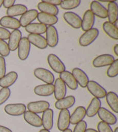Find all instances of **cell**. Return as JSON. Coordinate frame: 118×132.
I'll return each mask as SVG.
<instances>
[{
	"mask_svg": "<svg viewBox=\"0 0 118 132\" xmlns=\"http://www.w3.org/2000/svg\"><path fill=\"white\" fill-rule=\"evenodd\" d=\"M39 132H50V131H48V130H46V129H41L40 130V131Z\"/></svg>",
	"mask_w": 118,
	"mask_h": 132,
	"instance_id": "51",
	"label": "cell"
},
{
	"mask_svg": "<svg viewBox=\"0 0 118 132\" xmlns=\"http://www.w3.org/2000/svg\"><path fill=\"white\" fill-rule=\"evenodd\" d=\"M114 132H118V128H116L115 130L114 131Z\"/></svg>",
	"mask_w": 118,
	"mask_h": 132,
	"instance_id": "53",
	"label": "cell"
},
{
	"mask_svg": "<svg viewBox=\"0 0 118 132\" xmlns=\"http://www.w3.org/2000/svg\"><path fill=\"white\" fill-rule=\"evenodd\" d=\"M94 22H95V16H94V15L92 13V11L90 10H87L83 14L81 28L84 32H86L87 30L93 28Z\"/></svg>",
	"mask_w": 118,
	"mask_h": 132,
	"instance_id": "16",
	"label": "cell"
},
{
	"mask_svg": "<svg viewBox=\"0 0 118 132\" xmlns=\"http://www.w3.org/2000/svg\"><path fill=\"white\" fill-rule=\"evenodd\" d=\"M72 73L74 78L75 79L77 85H79L83 88H86V85L88 84L89 79L84 71H83L82 69H81L79 68H75L72 69Z\"/></svg>",
	"mask_w": 118,
	"mask_h": 132,
	"instance_id": "13",
	"label": "cell"
},
{
	"mask_svg": "<svg viewBox=\"0 0 118 132\" xmlns=\"http://www.w3.org/2000/svg\"><path fill=\"white\" fill-rule=\"evenodd\" d=\"M18 79V73L16 71H11L0 79V87L9 88L14 84Z\"/></svg>",
	"mask_w": 118,
	"mask_h": 132,
	"instance_id": "28",
	"label": "cell"
},
{
	"mask_svg": "<svg viewBox=\"0 0 118 132\" xmlns=\"http://www.w3.org/2000/svg\"><path fill=\"white\" fill-rule=\"evenodd\" d=\"M86 88L92 95H93L95 98H97L99 100L104 98L107 94L106 89L98 82L94 80H89L86 85Z\"/></svg>",
	"mask_w": 118,
	"mask_h": 132,
	"instance_id": "2",
	"label": "cell"
},
{
	"mask_svg": "<svg viewBox=\"0 0 118 132\" xmlns=\"http://www.w3.org/2000/svg\"><path fill=\"white\" fill-rule=\"evenodd\" d=\"M53 117H54V112L53 109L48 108L44 112H43L41 117V122H42V126L44 128V129L50 131L53 128V124H54Z\"/></svg>",
	"mask_w": 118,
	"mask_h": 132,
	"instance_id": "21",
	"label": "cell"
},
{
	"mask_svg": "<svg viewBox=\"0 0 118 132\" xmlns=\"http://www.w3.org/2000/svg\"><path fill=\"white\" fill-rule=\"evenodd\" d=\"M50 103L45 100L30 102L27 105V109L29 111H31L35 114H40L44 112L48 108H50Z\"/></svg>",
	"mask_w": 118,
	"mask_h": 132,
	"instance_id": "12",
	"label": "cell"
},
{
	"mask_svg": "<svg viewBox=\"0 0 118 132\" xmlns=\"http://www.w3.org/2000/svg\"><path fill=\"white\" fill-rule=\"evenodd\" d=\"M107 18L108 22L114 23L118 18V5L115 1H111L109 2L107 7Z\"/></svg>",
	"mask_w": 118,
	"mask_h": 132,
	"instance_id": "27",
	"label": "cell"
},
{
	"mask_svg": "<svg viewBox=\"0 0 118 132\" xmlns=\"http://www.w3.org/2000/svg\"><path fill=\"white\" fill-rule=\"evenodd\" d=\"M64 82L66 85V87L70 88L71 90H76L78 87V85L75 79L74 78L72 73L70 71H64L62 73H60V77Z\"/></svg>",
	"mask_w": 118,
	"mask_h": 132,
	"instance_id": "17",
	"label": "cell"
},
{
	"mask_svg": "<svg viewBox=\"0 0 118 132\" xmlns=\"http://www.w3.org/2000/svg\"><path fill=\"white\" fill-rule=\"evenodd\" d=\"M46 40L47 46L50 48H55L58 45L59 41V36L58 30L55 26H48L46 30Z\"/></svg>",
	"mask_w": 118,
	"mask_h": 132,
	"instance_id": "6",
	"label": "cell"
},
{
	"mask_svg": "<svg viewBox=\"0 0 118 132\" xmlns=\"http://www.w3.org/2000/svg\"><path fill=\"white\" fill-rule=\"evenodd\" d=\"M86 117V108L83 106H78L70 115V124L76 125L79 122L83 120Z\"/></svg>",
	"mask_w": 118,
	"mask_h": 132,
	"instance_id": "31",
	"label": "cell"
},
{
	"mask_svg": "<svg viewBox=\"0 0 118 132\" xmlns=\"http://www.w3.org/2000/svg\"><path fill=\"white\" fill-rule=\"evenodd\" d=\"M115 58L111 54H101L97 56L92 62V65L94 68H103L106 66H109L114 62Z\"/></svg>",
	"mask_w": 118,
	"mask_h": 132,
	"instance_id": "9",
	"label": "cell"
},
{
	"mask_svg": "<svg viewBox=\"0 0 118 132\" xmlns=\"http://www.w3.org/2000/svg\"><path fill=\"white\" fill-rule=\"evenodd\" d=\"M53 94H54L55 98L57 100L63 99L66 95V86L64 82L60 78H58L55 80Z\"/></svg>",
	"mask_w": 118,
	"mask_h": 132,
	"instance_id": "18",
	"label": "cell"
},
{
	"mask_svg": "<svg viewBox=\"0 0 118 132\" xmlns=\"http://www.w3.org/2000/svg\"><path fill=\"white\" fill-rule=\"evenodd\" d=\"M38 14V12L35 9H31V10H27V11L24 13L23 15L21 16L20 19H18L19 23L21 27L26 28L27 25L33 23V22L37 19V16Z\"/></svg>",
	"mask_w": 118,
	"mask_h": 132,
	"instance_id": "15",
	"label": "cell"
},
{
	"mask_svg": "<svg viewBox=\"0 0 118 132\" xmlns=\"http://www.w3.org/2000/svg\"><path fill=\"white\" fill-rule=\"evenodd\" d=\"M47 26L41 23H31L25 28V30L29 33V34L42 35L46 33Z\"/></svg>",
	"mask_w": 118,
	"mask_h": 132,
	"instance_id": "32",
	"label": "cell"
},
{
	"mask_svg": "<svg viewBox=\"0 0 118 132\" xmlns=\"http://www.w3.org/2000/svg\"><path fill=\"white\" fill-rule=\"evenodd\" d=\"M10 34H11V32L7 29L0 27V39L5 41L6 39H9Z\"/></svg>",
	"mask_w": 118,
	"mask_h": 132,
	"instance_id": "43",
	"label": "cell"
},
{
	"mask_svg": "<svg viewBox=\"0 0 118 132\" xmlns=\"http://www.w3.org/2000/svg\"><path fill=\"white\" fill-rule=\"evenodd\" d=\"M106 102L114 113H118V96L115 92L109 91L106 95Z\"/></svg>",
	"mask_w": 118,
	"mask_h": 132,
	"instance_id": "34",
	"label": "cell"
},
{
	"mask_svg": "<svg viewBox=\"0 0 118 132\" xmlns=\"http://www.w3.org/2000/svg\"><path fill=\"white\" fill-rule=\"evenodd\" d=\"M47 62L53 71L58 73H61L66 71V66L64 62L55 54H50L47 56Z\"/></svg>",
	"mask_w": 118,
	"mask_h": 132,
	"instance_id": "4",
	"label": "cell"
},
{
	"mask_svg": "<svg viewBox=\"0 0 118 132\" xmlns=\"http://www.w3.org/2000/svg\"><path fill=\"white\" fill-rule=\"evenodd\" d=\"M30 44L33 45L36 48L44 50L47 48V42L45 37L41 35L36 34H29L27 37Z\"/></svg>",
	"mask_w": 118,
	"mask_h": 132,
	"instance_id": "23",
	"label": "cell"
},
{
	"mask_svg": "<svg viewBox=\"0 0 118 132\" xmlns=\"http://www.w3.org/2000/svg\"><path fill=\"white\" fill-rule=\"evenodd\" d=\"M2 4H3V0H0V7L2 6Z\"/></svg>",
	"mask_w": 118,
	"mask_h": 132,
	"instance_id": "52",
	"label": "cell"
},
{
	"mask_svg": "<svg viewBox=\"0 0 118 132\" xmlns=\"http://www.w3.org/2000/svg\"><path fill=\"white\" fill-rule=\"evenodd\" d=\"M103 29L104 32L109 37L113 39H118V28H117L114 24L109 22H105L103 24Z\"/></svg>",
	"mask_w": 118,
	"mask_h": 132,
	"instance_id": "35",
	"label": "cell"
},
{
	"mask_svg": "<svg viewBox=\"0 0 118 132\" xmlns=\"http://www.w3.org/2000/svg\"><path fill=\"white\" fill-rule=\"evenodd\" d=\"M64 19L68 24L75 29H79L81 27L82 19L79 15L74 12H66L64 13Z\"/></svg>",
	"mask_w": 118,
	"mask_h": 132,
	"instance_id": "10",
	"label": "cell"
},
{
	"mask_svg": "<svg viewBox=\"0 0 118 132\" xmlns=\"http://www.w3.org/2000/svg\"><path fill=\"white\" fill-rule=\"evenodd\" d=\"M97 114H98L99 118L102 120V122H106V124L109 126L115 125L117 123V117L106 108L101 107L99 109Z\"/></svg>",
	"mask_w": 118,
	"mask_h": 132,
	"instance_id": "11",
	"label": "cell"
},
{
	"mask_svg": "<svg viewBox=\"0 0 118 132\" xmlns=\"http://www.w3.org/2000/svg\"><path fill=\"white\" fill-rule=\"evenodd\" d=\"M113 24H114V26H115L117 28H118V19H117V20H116V21H115V22L113 23Z\"/></svg>",
	"mask_w": 118,
	"mask_h": 132,
	"instance_id": "49",
	"label": "cell"
},
{
	"mask_svg": "<svg viewBox=\"0 0 118 132\" xmlns=\"http://www.w3.org/2000/svg\"><path fill=\"white\" fill-rule=\"evenodd\" d=\"M10 53L11 51L9 49L7 43L4 40L0 39V56L5 58L8 56Z\"/></svg>",
	"mask_w": 118,
	"mask_h": 132,
	"instance_id": "39",
	"label": "cell"
},
{
	"mask_svg": "<svg viewBox=\"0 0 118 132\" xmlns=\"http://www.w3.org/2000/svg\"><path fill=\"white\" fill-rule=\"evenodd\" d=\"M107 77L110 78H114L118 75V59L114 60V62L112 63L109 68L107 70L106 72Z\"/></svg>",
	"mask_w": 118,
	"mask_h": 132,
	"instance_id": "37",
	"label": "cell"
},
{
	"mask_svg": "<svg viewBox=\"0 0 118 132\" xmlns=\"http://www.w3.org/2000/svg\"><path fill=\"white\" fill-rule=\"evenodd\" d=\"M114 53L116 56H118V45L116 44L114 47Z\"/></svg>",
	"mask_w": 118,
	"mask_h": 132,
	"instance_id": "47",
	"label": "cell"
},
{
	"mask_svg": "<svg viewBox=\"0 0 118 132\" xmlns=\"http://www.w3.org/2000/svg\"><path fill=\"white\" fill-rule=\"evenodd\" d=\"M16 1L15 0H3V4L2 5L5 7V8H10L11 7L15 5Z\"/></svg>",
	"mask_w": 118,
	"mask_h": 132,
	"instance_id": "44",
	"label": "cell"
},
{
	"mask_svg": "<svg viewBox=\"0 0 118 132\" xmlns=\"http://www.w3.org/2000/svg\"><path fill=\"white\" fill-rule=\"evenodd\" d=\"M37 19L38 20L39 23L44 24L47 27V26H53L58 21V19L57 17V16L47 14V13H44L41 12L38 13V14L37 16Z\"/></svg>",
	"mask_w": 118,
	"mask_h": 132,
	"instance_id": "25",
	"label": "cell"
},
{
	"mask_svg": "<svg viewBox=\"0 0 118 132\" xmlns=\"http://www.w3.org/2000/svg\"><path fill=\"white\" fill-rule=\"evenodd\" d=\"M45 2H47V3H50L51 5H53L54 6H58V5H60L61 3V0H44Z\"/></svg>",
	"mask_w": 118,
	"mask_h": 132,
	"instance_id": "45",
	"label": "cell"
},
{
	"mask_svg": "<svg viewBox=\"0 0 118 132\" xmlns=\"http://www.w3.org/2000/svg\"><path fill=\"white\" fill-rule=\"evenodd\" d=\"M85 132H98L97 131L94 130V128H86V131Z\"/></svg>",
	"mask_w": 118,
	"mask_h": 132,
	"instance_id": "48",
	"label": "cell"
},
{
	"mask_svg": "<svg viewBox=\"0 0 118 132\" xmlns=\"http://www.w3.org/2000/svg\"><path fill=\"white\" fill-rule=\"evenodd\" d=\"M90 11L94 15L101 19L107 17V10L105 7L101 5L99 1H92L90 4Z\"/></svg>",
	"mask_w": 118,
	"mask_h": 132,
	"instance_id": "19",
	"label": "cell"
},
{
	"mask_svg": "<svg viewBox=\"0 0 118 132\" xmlns=\"http://www.w3.org/2000/svg\"><path fill=\"white\" fill-rule=\"evenodd\" d=\"M23 116L24 120L30 126L35 128H39L42 126L41 118L37 114L33 113L29 111H26Z\"/></svg>",
	"mask_w": 118,
	"mask_h": 132,
	"instance_id": "22",
	"label": "cell"
},
{
	"mask_svg": "<svg viewBox=\"0 0 118 132\" xmlns=\"http://www.w3.org/2000/svg\"><path fill=\"white\" fill-rule=\"evenodd\" d=\"M97 131L98 132H114L111 128V126L108 124H106V122H100L97 124Z\"/></svg>",
	"mask_w": 118,
	"mask_h": 132,
	"instance_id": "40",
	"label": "cell"
},
{
	"mask_svg": "<svg viewBox=\"0 0 118 132\" xmlns=\"http://www.w3.org/2000/svg\"><path fill=\"white\" fill-rule=\"evenodd\" d=\"M70 126V112L68 109L61 110L58 119V128L63 131L69 128Z\"/></svg>",
	"mask_w": 118,
	"mask_h": 132,
	"instance_id": "8",
	"label": "cell"
},
{
	"mask_svg": "<svg viewBox=\"0 0 118 132\" xmlns=\"http://www.w3.org/2000/svg\"><path fill=\"white\" fill-rule=\"evenodd\" d=\"M27 11V6L22 5V4L14 5L7 10V16L15 18V16L23 15L24 13Z\"/></svg>",
	"mask_w": 118,
	"mask_h": 132,
	"instance_id": "33",
	"label": "cell"
},
{
	"mask_svg": "<svg viewBox=\"0 0 118 132\" xmlns=\"http://www.w3.org/2000/svg\"><path fill=\"white\" fill-rule=\"evenodd\" d=\"M62 132H72V131L71 129H70V128H67V129H66V130H64V131H63Z\"/></svg>",
	"mask_w": 118,
	"mask_h": 132,
	"instance_id": "50",
	"label": "cell"
},
{
	"mask_svg": "<svg viewBox=\"0 0 118 132\" xmlns=\"http://www.w3.org/2000/svg\"><path fill=\"white\" fill-rule=\"evenodd\" d=\"M100 108H101L100 100L94 97L91 100L87 109H86V116H87L88 117H93L97 114Z\"/></svg>",
	"mask_w": 118,
	"mask_h": 132,
	"instance_id": "30",
	"label": "cell"
},
{
	"mask_svg": "<svg viewBox=\"0 0 118 132\" xmlns=\"http://www.w3.org/2000/svg\"><path fill=\"white\" fill-rule=\"evenodd\" d=\"M75 103V98L74 96H65L63 99L57 100L55 103V107L57 109L63 110V109H68L72 108Z\"/></svg>",
	"mask_w": 118,
	"mask_h": 132,
	"instance_id": "26",
	"label": "cell"
},
{
	"mask_svg": "<svg viewBox=\"0 0 118 132\" xmlns=\"http://www.w3.org/2000/svg\"><path fill=\"white\" fill-rule=\"evenodd\" d=\"M11 91L9 88H2L0 90V105L4 104L11 96Z\"/></svg>",
	"mask_w": 118,
	"mask_h": 132,
	"instance_id": "38",
	"label": "cell"
},
{
	"mask_svg": "<svg viewBox=\"0 0 118 132\" xmlns=\"http://www.w3.org/2000/svg\"><path fill=\"white\" fill-rule=\"evenodd\" d=\"M22 38V34L21 30H14L11 33L8 39L9 42L7 43L11 51H15L17 49Z\"/></svg>",
	"mask_w": 118,
	"mask_h": 132,
	"instance_id": "20",
	"label": "cell"
},
{
	"mask_svg": "<svg viewBox=\"0 0 118 132\" xmlns=\"http://www.w3.org/2000/svg\"><path fill=\"white\" fill-rule=\"evenodd\" d=\"M0 132H13L8 128H7L5 126H0Z\"/></svg>",
	"mask_w": 118,
	"mask_h": 132,
	"instance_id": "46",
	"label": "cell"
},
{
	"mask_svg": "<svg viewBox=\"0 0 118 132\" xmlns=\"http://www.w3.org/2000/svg\"><path fill=\"white\" fill-rule=\"evenodd\" d=\"M6 73V62L4 57L0 56V79H2Z\"/></svg>",
	"mask_w": 118,
	"mask_h": 132,
	"instance_id": "42",
	"label": "cell"
},
{
	"mask_svg": "<svg viewBox=\"0 0 118 132\" xmlns=\"http://www.w3.org/2000/svg\"><path fill=\"white\" fill-rule=\"evenodd\" d=\"M34 76L46 84H53L55 82V76L50 71L44 68H37L34 70Z\"/></svg>",
	"mask_w": 118,
	"mask_h": 132,
	"instance_id": "3",
	"label": "cell"
},
{
	"mask_svg": "<svg viewBox=\"0 0 118 132\" xmlns=\"http://www.w3.org/2000/svg\"><path fill=\"white\" fill-rule=\"evenodd\" d=\"M0 27H2L5 29L12 30H19L21 27L18 19L14 17H11L8 16H5L0 19Z\"/></svg>",
	"mask_w": 118,
	"mask_h": 132,
	"instance_id": "14",
	"label": "cell"
},
{
	"mask_svg": "<svg viewBox=\"0 0 118 132\" xmlns=\"http://www.w3.org/2000/svg\"><path fill=\"white\" fill-rule=\"evenodd\" d=\"M99 36V30L93 28L84 32L79 38V44L82 47H87L92 44Z\"/></svg>",
	"mask_w": 118,
	"mask_h": 132,
	"instance_id": "1",
	"label": "cell"
},
{
	"mask_svg": "<svg viewBox=\"0 0 118 132\" xmlns=\"http://www.w3.org/2000/svg\"><path fill=\"white\" fill-rule=\"evenodd\" d=\"M38 9L40 11L41 13H47V14H50V15H54L57 16L58 14L59 10L58 7L54 6L53 5L45 2L44 1H41L38 4Z\"/></svg>",
	"mask_w": 118,
	"mask_h": 132,
	"instance_id": "29",
	"label": "cell"
},
{
	"mask_svg": "<svg viewBox=\"0 0 118 132\" xmlns=\"http://www.w3.org/2000/svg\"><path fill=\"white\" fill-rule=\"evenodd\" d=\"M87 128V123L86 121H81L75 125L72 132H85Z\"/></svg>",
	"mask_w": 118,
	"mask_h": 132,
	"instance_id": "41",
	"label": "cell"
},
{
	"mask_svg": "<svg viewBox=\"0 0 118 132\" xmlns=\"http://www.w3.org/2000/svg\"><path fill=\"white\" fill-rule=\"evenodd\" d=\"M31 44L27 37H22L18 46V56L21 60H26L30 55Z\"/></svg>",
	"mask_w": 118,
	"mask_h": 132,
	"instance_id": "5",
	"label": "cell"
},
{
	"mask_svg": "<svg viewBox=\"0 0 118 132\" xmlns=\"http://www.w3.org/2000/svg\"><path fill=\"white\" fill-rule=\"evenodd\" d=\"M34 93L36 95L41 96H50L54 93V85H38L34 88Z\"/></svg>",
	"mask_w": 118,
	"mask_h": 132,
	"instance_id": "24",
	"label": "cell"
},
{
	"mask_svg": "<svg viewBox=\"0 0 118 132\" xmlns=\"http://www.w3.org/2000/svg\"><path fill=\"white\" fill-rule=\"evenodd\" d=\"M81 0H64L61 1L60 6L64 10H72L77 8L81 5Z\"/></svg>",
	"mask_w": 118,
	"mask_h": 132,
	"instance_id": "36",
	"label": "cell"
},
{
	"mask_svg": "<svg viewBox=\"0 0 118 132\" xmlns=\"http://www.w3.org/2000/svg\"><path fill=\"white\" fill-rule=\"evenodd\" d=\"M27 107L23 103H11L7 104L5 107V111L6 114L10 116H21L24 114Z\"/></svg>",
	"mask_w": 118,
	"mask_h": 132,
	"instance_id": "7",
	"label": "cell"
}]
</instances>
